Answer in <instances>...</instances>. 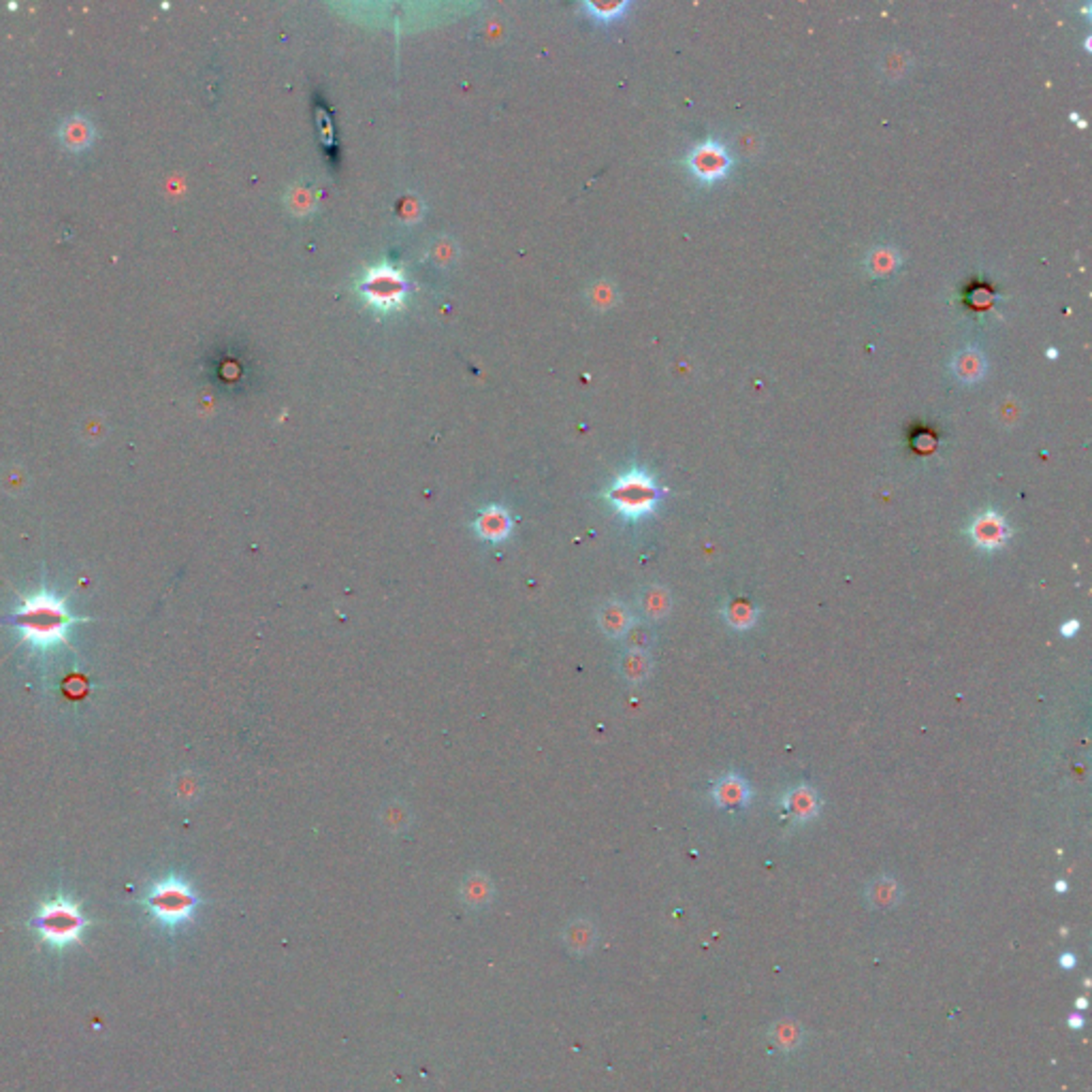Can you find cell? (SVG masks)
<instances>
[{
	"mask_svg": "<svg viewBox=\"0 0 1092 1092\" xmlns=\"http://www.w3.org/2000/svg\"><path fill=\"white\" fill-rule=\"evenodd\" d=\"M899 263H900L899 254L892 253L890 248H879L877 253L869 256V269L873 271V276H890V273L899 267Z\"/></svg>",
	"mask_w": 1092,
	"mask_h": 1092,
	"instance_id": "ffe728a7",
	"label": "cell"
},
{
	"mask_svg": "<svg viewBox=\"0 0 1092 1092\" xmlns=\"http://www.w3.org/2000/svg\"><path fill=\"white\" fill-rule=\"evenodd\" d=\"M1056 355H1058V352H1056V350H1054V348H1052V350H1048V357H1050V359H1054V357H1056Z\"/></svg>",
	"mask_w": 1092,
	"mask_h": 1092,
	"instance_id": "d4e9b609",
	"label": "cell"
},
{
	"mask_svg": "<svg viewBox=\"0 0 1092 1092\" xmlns=\"http://www.w3.org/2000/svg\"><path fill=\"white\" fill-rule=\"evenodd\" d=\"M954 374L966 384L979 382L986 374V357L977 348H966L954 359Z\"/></svg>",
	"mask_w": 1092,
	"mask_h": 1092,
	"instance_id": "8fae6325",
	"label": "cell"
},
{
	"mask_svg": "<svg viewBox=\"0 0 1092 1092\" xmlns=\"http://www.w3.org/2000/svg\"><path fill=\"white\" fill-rule=\"evenodd\" d=\"M756 615H758L756 608H753L751 604H747V602H734L726 608L728 622H730V625H734V627H751L753 623H756Z\"/></svg>",
	"mask_w": 1092,
	"mask_h": 1092,
	"instance_id": "7402d4cb",
	"label": "cell"
},
{
	"mask_svg": "<svg viewBox=\"0 0 1092 1092\" xmlns=\"http://www.w3.org/2000/svg\"><path fill=\"white\" fill-rule=\"evenodd\" d=\"M604 498L627 521H640L655 513L662 500V489L647 469L632 468L615 478Z\"/></svg>",
	"mask_w": 1092,
	"mask_h": 1092,
	"instance_id": "5b68a950",
	"label": "cell"
},
{
	"mask_svg": "<svg viewBox=\"0 0 1092 1092\" xmlns=\"http://www.w3.org/2000/svg\"><path fill=\"white\" fill-rule=\"evenodd\" d=\"M94 137H97V129H94L92 120H88L85 115H70L67 120H62L58 127L60 144L70 152H82L85 147H90Z\"/></svg>",
	"mask_w": 1092,
	"mask_h": 1092,
	"instance_id": "9c48e42d",
	"label": "cell"
},
{
	"mask_svg": "<svg viewBox=\"0 0 1092 1092\" xmlns=\"http://www.w3.org/2000/svg\"><path fill=\"white\" fill-rule=\"evenodd\" d=\"M1078 627H1080L1078 622H1069L1067 625L1060 627V634H1063V636H1073L1075 632H1078Z\"/></svg>",
	"mask_w": 1092,
	"mask_h": 1092,
	"instance_id": "603a6c76",
	"label": "cell"
},
{
	"mask_svg": "<svg viewBox=\"0 0 1092 1092\" xmlns=\"http://www.w3.org/2000/svg\"><path fill=\"white\" fill-rule=\"evenodd\" d=\"M491 894H493L491 882L484 875H471V877H468L466 882H463V887H461L463 900H466L468 905H471V907H483V905H486V902L491 900Z\"/></svg>",
	"mask_w": 1092,
	"mask_h": 1092,
	"instance_id": "9a60e30c",
	"label": "cell"
},
{
	"mask_svg": "<svg viewBox=\"0 0 1092 1092\" xmlns=\"http://www.w3.org/2000/svg\"><path fill=\"white\" fill-rule=\"evenodd\" d=\"M747 798H749L747 783L738 779V777H726L724 781H719L717 790H715V800L726 808L741 807L747 803Z\"/></svg>",
	"mask_w": 1092,
	"mask_h": 1092,
	"instance_id": "5bb4252c",
	"label": "cell"
},
{
	"mask_svg": "<svg viewBox=\"0 0 1092 1092\" xmlns=\"http://www.w3.org/2000/svg\"><path fill=\"white\" fill-rule=\"evenodd\" d=\"M640 608L649 619H662L668 608H670V600H668V592L662 587H647L640 595Z\"/></svg>",
	"mask_w": 1092,
	"mask_h": 1092,
	"instance_id": "2e32d148",
	"label": "cell"
},
{
	"mask_svg": "<svg viewBox=\"0 0 1092 1092\" xmlns=\"http://www.w3.org/2000/svg\"><path fill=\"white\" fill-rule=\"evenodd\" d=\"M382 822L389 830L399 832V830H406L408 826H410L412 813L404 803L395 800V803H389L387 807L382 808Z\"/></svg>",
	"mask_w": 1092,
	"mask_h": 1092,
	"instance_id": "d6986e66",
	"label": "cell"
},
{
	"mask_svg": "<svg viewBox=\"0 0 1092 1092\" xmlns=\"http://www.w3.org/2000/svg\"><path fill=\"white\" fill-rule=\"evenodd\" d=\"M28 926L47 947L65 952L67 947H73L82 941L90 920L85 917L80 902H75L67 894H56L38 905Z\"/></svg>",
	"mask_w": 1092,
	"mask_h": 1092,
	"instance_id": "7a4b0ae2",
	"label": "cell"
},
{
	"mask_svg": "<svg viewBox=\"0 0 1092 1092\" xmlns=\"http://www.w3.org/2000/svg\"><path fill=\"white\" fill-rule=\"evenodd\" d=\"M80 623H85V619L75 617L69 610L67 600L47 585L20 595L18 608L0 617V625L18 630L22 642L35 654H50L65 647L70 630Z\"/></svg>",
	"mask_w": 1092,
	"mask_h": 1092,
	"instance_id": "6da1fadb",
	"label": "cell"
},
{
	"mask_svg": "<svg viewBox=\"0 0 1092 1092\" xmlns=\"http://www.w3.org/2000/svg\"><path fill=\"white\" fill-rule=\"evenodd\" d=\"M595 941V932H593V926L589 922H575L568 926V931H565V943H568L570 949H575V952L583 954L587 949H592Z\"/></svg>",
	"mask_w": 1092,
	"mask_h": 1092,
	"instance_id": "e0dca14e",
	"label": "cell"
},
{
	"mask_svg": "<svg viewBox=\"0 0 1092 1092\" xmlns=\"http://www.w3.org/2000/svg\"><path fill=\"white\" fill-rule=\"evenodd\" d=\"M785 811L796 822H807L817 813V796L813 790L796 788L783 798Z\"/></svg>",
	"mask_w": 1092,
	"mask_h": 1092,
	"instance_id": "7c38bea8",
	"label": "cell"
},
{
	"mask_svg": "<svg viewBox=\"0 0 1092 1092\" xmlns=\"http://www.w3.org/2000/svg\"><path fill=\"white\" fill-rule=\"evenodd\" d=\"M969 536L984 551H996V548L1007 545L1009 540L1007 521L999 513H994V510H986L971 523Z\"/></svg>",
	"mask_w": 1092,
	"mask_h": 1092,
	"instance_id": "52a82bcc",
	"label": "cell"
},
{
	"mask_svg": "<svg viewBox=\"0 0 1092 1092\" xmlns=\"http://www.w3.org/2000/svg\"><path fill=\"white\" fill-rule=\"evenodd\" d=\"M355 290L367 310L380 314V316H389V314L402 312L406 308L412 293V285L402 267L384 258V261L369 265L361 273Z\"/></svg>",
	"mask_w": 1092,
	"mask_h": 1092,
	"instance_id": "3957f363",
	"label": "cell"
},
{
	"mask_svg": "<svg viewBox=\"0 0 1092 1092\" xmlns=\"http://www.w3.org/2000/svg\"><path fill=\"white\" fill-rule=\"evenodd\" d=\"M580 9L585 11L589 20L600 23H612L625 18V13L632 9V3H627V0H623V3L622 0H617V3H593V0H585V3H580Z\"/></svg>",
	"mask_w": 1092,
	"mask_h": 1092,
	"instance_id": "4fadbf2b",
	"label": "cell"
},
{
	"mask_svg": "<svg viewBox=\"0 0 1092 1092\" xmlns=\"http://www.w3.org/2000/svg\"><path fill=\"white\" fill-rule=\"evenodd\" d=\"M471 528L478 533V538H483L486 542H504L508 540L510 533H513L515 521L513 515L508 513V508L491 504L478 513L474 523H471Z\"/></svg>",
	"mask_w": 1092,
	"mask_h": 1092,
	"instance_id": "ba28073f",
	"label": "cell"
},
{
	"mask_svg": "<svg viewBox=\"0 0 1092 1092\" xmlns=\"http://www.w3.org/2000/svg\"><path fill=\"white\" fill-rule=\"evenodd\" d=\"M598 623L602 627V632L610 636V638H622V636L630 632V627L634 625L630 610L619 602L604 604L598 612Z\"/></svg>",
	"mask_w": 1092,
	"mask_h": 1092,
	"instance_id": "30bf717a",
	"label": "cell"
},
{
	"mask_svg": "<svg viewBox=\"0 0 1092 1092\" xmlns=\"http://www.w3.org/2000/svg\"><path fill=\"white\" fill-rule=\"evenodd\" d=\"M732 156H730L728 147L721 144L719 139H704L700 144L691 147V152L685 156V167L691 173L696 182L713 186L726 179L732 171Z\"/></svg>",
	"mask_w": 1092,
	"mask_h": 1092,
	"instance_id": "8992f818",
	"label": "cell"
},
{
	"mask_svg": "<svg viewBox=\"0 0 1092 1092\" xmlns=\"http://www.w3.org/2000/svg\"><path fill=\"white\" fill-rule=\"evenodd\" d=\"M651 670V662L644 651H630L623 659H622V674L632 683H638L644 677H647Z\"/></svg>",
	"mask_w": 1092,
	"mask_h": 1092,
	"instance_id": "ac0fdd59",
	"label": "cell"
},
{
	"mask_svg": "<svg viewBox=\"0 0 1092 1092\" xmlns=\"http://www.w3.org/2000/svg\"><path fill=\"white\" fill-rule=\"evenodd\" d=\"M1060 964H1063V966H1073L1075 961H1073V958H1069V954H1065V958H1060Z\"/></svg>",
	"mask_w": 1092,
	"mask_h": 1092,
	"instance_id": "cb8c5ba5",
	"label": "cell"
},
{
	"mask_svg": "<svg viewBox=\"0 0 1092 1092\" xmlns=\"http://www.w3.org/2000/svg\"><path fill=\"white\" fill-rule=\"evenodd\" d=\"M141 905L156 924L167 931H176L192 920L201 900L186 879L167 875L147 887Z\"/></svg>",
	"mask_w": 1092,
	"mask_h": 1092,
	"instance_id": "277c9868",
	"label": "cell"
},
{
	"mask_svg": "<svg viewBox=\"0 0 1092 1092\" xmlns=\"http://www.w3.org/2000/svg\"><path fill=\"white\" fill-rule=\"evenodd\" d=\"M869 899L875 902V907H890L899 900V887L892 879H879L870 887Z\"/></svg>",
	"mask_w": 1092,
	"mask_h": 1092,
	"instance_id": "44dd1931",
	"label": "cell"
}]
</instances>
